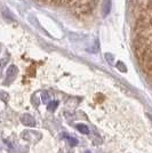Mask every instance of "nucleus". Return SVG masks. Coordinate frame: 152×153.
Returning <instances> with one entry per match:
<instances>
[{
    "label": "nucleus",
    "mask_w": 152,
    "mask_h": 153,
    "mask_svg": "<svg viewBox=\"0 0 152 153\" xmlns=\"http://www.w3.org/2000/svg\"><path fill=\"white\" fill-rule=\"evenodd\" d=\"M21 121L23 125L29 126V127H33L36 126V120L33 119V117H31L30 114H24L21 117Z\"/></svg>",
    "instance_id": "3"
},
{
    "label": "nucleus",
    "mask_w": 152,
    "mask_h": 153,
    "mask_svg": "<svg viewBox=\"0 0 152 153\" xmlns=\"http://www.w3.org/2000/svg\"><path fill=\"white\" fill-rule=\"evenodd\" d=\"M111 0H104L103 1V5H102V13H103V16H107L110 10H111Z\"/></svg>",
    "instance_id": "4"
},
{
    "label": "nucleus",
    "mask_w": 152,
    "mask_h": 153,
    "mask_svg": "<svg viewBox=\"0 0 152 153\" xmlns=\"http://www.w3.org/2000/svg\"><path fill=\"white\" fill-rule=\"evenodd\" d=\"M64 137H66V138H68V140H69V143H70V145H71V146H77V145H78V143H79L75 137H70V136H66V135H64Z\"/></svg>",
    "instance_id": "6"
},
{
    "label": "nucleus",
    "mask_w": 152,
    "mask_h": 153,
    "mask_svg": "<svg viewBox=\"0 0 152 153\" xmlns=\"http://www.w3.org/2000/svg\"><path fill=\"white\" fill-rule=\"evenodd\" d=\"M117 66H119V70H120L121 72H126V66L121 63V62H118V63H117Z\"/></svg>",
    "instance_id": "9"
},
{
    "label": "nucleus",
    "mask_w": 152,
    "mask_h": 153,
    "mask_svg": "<svg viewBox=\"0 0 152 153\" xmlns=\"http://www.w3.org/2000/svg\"><path fill=\"white\" fill-rule=\"evenodd\" d=\"M41 98H42V102H44L45 104H47L48 101H49V95H48L46 91H44V93H42V96H41Z\"/></svg>",
    "instance_id": "8"
},
{
    "label": "nucleus",
    "mask_w": 152,
    "mask_h": 153,
    "mask_svg": "<svg viewBox=\"0 0 152 153\" xmlns=\"http://www.w3.org/2000/svg\"><path fill=\"white\" fill-rule=\"evenodd\" d=\"M95 0H86V1H83V2H79V4H76L75 6H73V9H75V12L76 13H79V14H86V13H89L94 6H95Z\"/></svg>",
    "instance_id": "1"
},
{
    "label": "nucleus",
    "mask_w": 152,
    "mask_h": 153,
    "mask_svg": "<svg viewBox=\"0 0 152 153\" xmlns=\"http://www.w3.org/2000/svg\"><path fill=\"white\" fill-rule=\"evenodd\" d=\"M85 153H92V152H90V151H86Z\"/></svg>",
    "instance_id": "10"
},
{
    "label": "nucleus",
    "mask_w": 152,
    "mask_h": 153,
    "mask_svg": "<svg viewBox=\"0 0 152 153\" xmlns=\"http://www.w3.org/2000/svg\"><path fill=\"white\" fill-rule=\"evenodd\" d=\"M17 74V68L15 66V65H10L8 69H7V72H6V81L5 83L6 85H9V83H12L14 81V79H15V76Z\"/></svg>",
    "instance_id": "2"
},
{
    "label": "nucleus",
    "mask_w": 152,
    "mask_h": 153,
    "mask_svg": "<svg viewBox=\"0 0 152 153\" xmlns=\"http://www.w3.org/2000/svg\"><path fill=\"white\" fill-rule=\"evenodd\" d=\"M77 129L83 135H88L89 134V128L86 126V125H83V123H80V125H77Z\"/></svg>",
    "instance_id": "5"
},
{
    "label": "nucleus",
    "mask_w": 152,
    "mask_h": 153,
    "mask_svg": "<svg viewBox=\"0 0 152 153\" xmlns=\"http://www.w3.org/2000/svg\"><path fill=\"white\" fill-rule=\"evenodd\" d=\"M58 106V102L57 101H54V102H48V105H47V108L49 111H55V108Z\"/></svg>",
    "instance_id": "7"
}]
</instances>
